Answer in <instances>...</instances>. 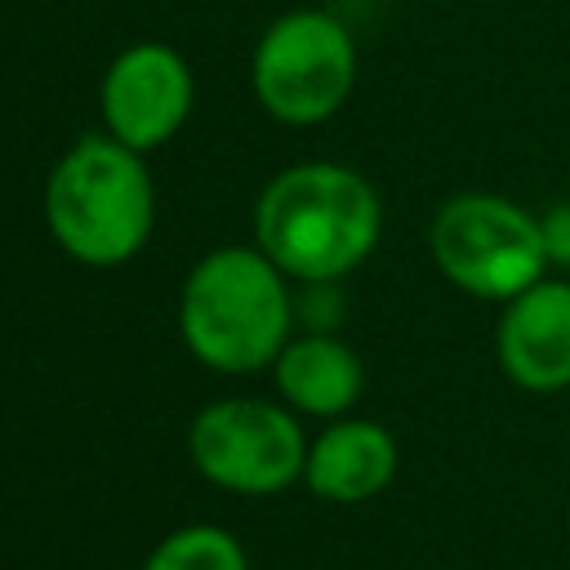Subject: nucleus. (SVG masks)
Returning <instances> with one entry per match:
<instances>
[{
	"label": "nucleus",
	"instance_id": "nucleus-3",
	"mask_svg": "<svg viewBox=\"0 0 570 570\" xmlns=\"http://www.w3.org/2000/svg\"><path fill=\"white\" fill-rule=\"evenodd\" d=\"M45 218L62 254L85 267L129 263L156 227V187L142 151L116 134L71 142L45 187Z\"/></svg>",
	"mask_w": 570,
	"mask_h": 570
},
{
	"label": "nucleus",
	"instance_id": "nucleus-12",
	"mask_svg": "<svg viewBox=\"0 0 570 570\" xmlns=\"http://www.w3.org/2000/svg\"><path fill=\"white\" fill-rule=\"evenodd\" d=\"M539 236H543L548 267H570V200L552 205V209L539 218Z\"/></svg>",
	"mask_w": 570,
	"mask_h": 570
},
{
	"label": "nucleus",
	"instance_id": "nucleus-9",
	"mask_svg": "<svg viewBox=\"0 0 570 570\" xmlns=\"http://www.w3.org/2000/svg\"><path fill=\"white\" fill-rule=\"evenodd\" d=\"M396 476V441L374 419H334L307 441L303 485L330 503H365Z\"/></svg>",
	"mask_w": 570,
	"mask_h": 570
},
{
	"label": "nucleus",
	"instance_id": "nucleus-5",
	"mask_svg": "<svg viewBox=\"0 0 570 570\" xmlns=\"http://www.w3.org/2000/svg\"><path fill=\"white\" fill-rule=\"evenodd\" d=\"M441 276L476 298L508 303L548 272L539 218L494 191L450 196L428 232Z\"/></svg>",
	"mask_w": 570,
	"mask_h": 570
},
{
	"label": "nucleus",
	"instance_id": "nucleus-11",
	"mask_svg": "<svg viewBox=\"0 0 570 570\" xmlns=\"http://www.w3.org/2000/svg\"><path fill=\"white\" fill-rule=\"evenodd\" d=\"M142 570H249V557L223 525H183L147 552Z\"/></svg>",
	"mask_w": 570,
	"mask_h": 570
},
{
	"label": "nucleus",
	"instance_id": "nucleus-7",
	"mask_svg": "<svg viewBox=\"0 0 570 570\" xmlns=\"http://www.w3.org/2000/svg\"><path fill=\"white\" fill-rule=\"evenodd\" d=\"M191 98H196L191 67L165 40H138L120 49L98 89L107 134H116L134 151H151L169 142L187 125Z\"/></svg>",
	"mask_w": 570,
	"mask_h": 570
},
{
	"label": "nucleus",
	"instance_id": "nucleus-2",
	"mask_svg": "<svg viewBox=\"0 0 570 570\" xmlns=\"http://www.w3.org/2000/svg\"><path fill=\"white\" fill-rule=\"evenodd\" d=\"M285 281L258 245H223L196 258L178 294V330L191 356L223 374L272 365L294 325Z\"/></svg>",
	"mask_w": 570,
	"mask_h": 570
},
{
	"label": "nucleus",
	"instance_id": "nucleus-6",
	"mask_svg": "<svg viewBox=\"0 0 570 570\" xmlns=\"http://www.w3.org/2000/svg\"><path fill=\"white\" fill-rule=\"evenodd\" d=\"M187 450L209 485L245 499L281 494L285 485L303 481L307 463V436L298 419L285 405L258 396L209 401L187 428Z\"/></svg>",
	"mask_w": 570,
	"mask_h": 570
},
{
	"label": "nucleus",
	"instance_id": "nucleus-4",
	"mask_svg": "<svg viewBox=\"0 0 570 570\" xmlns=\"http://www.w3.org/2000/svg\"><path fill=\"white\" fill-rule=\"evenodd\" d=\"M356 40L325 9L281 13L254 49L249 80L263 111L281 125H321L356 89Z\"/></svg>",
	"mask_w": 570,
	"mask_h": 570
},
{
	"label": "nucleus",
	"instance_id": "nucleus-8",
	"mask_svg": "<svg viewBox=\"0 0 570 570\" xmlns=\"http://www.w3.org/2000/svg\"><path fill=\"white\" fill-rule=\"evenodd\" d=\"M503 374L525 392L570 387V281H534L503 303L494 325Z\"/></svg>",
	"mask_w": 570,
	"mask_h": 570
},
{
	"label": "nucleus",
	"instance_id": "nucleus-1",
	"mask_svg": "<svg viewBox=\"0 0 570 570\" xmlns=\"http://www.w3.org/2000/svg\"><path fill=\"white\" fill-rule=\"evenodd\" d=\"M379 191L370 178L334 160L281 169L254 205L258 249L303 285H334L361 267L379 245Z\"/></svg>",
	"mask_w": 570,
	"mask_h": 570
},
{
	"label": "nucleus",
	"instance_id": "nucleus-10",
	"mask_svg": "<svg viewBox=\"0 0 570 570\" xmlns=\"http://www.w3.org/2000/svg\"><path fill=\"white\" fill-rule=\"evenodd\" d=\"M272 379L289 410L316 414V419H343L365 392L361 356L325 330L289 338L272 361Z\"/></svg>",
	"mask_w": 570,
	"mask_h": 570
}]
</instances>
